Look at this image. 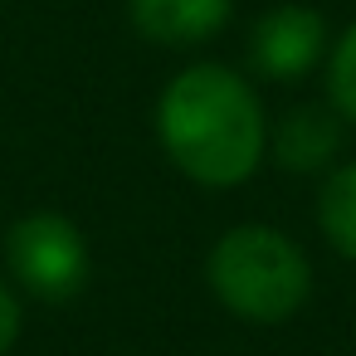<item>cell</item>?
Instances as JSON below:
<instances>
[{
    "instance_id": "cell-1",
    "label": "cell",
    "mask_w": 356,
    "mask_h": 356,
    "mask_svg": "<svg viewBox=\"0 0 356 356\" xmlns=\"http://www.w3.org/2000/svg\"><path fill=\"white\" fill-rule=\"evenodd\" d=\"M166 156L200 186H239L264 156V113L249 83L220 64L176 74L156 103Z\"/></svg>"
},
{
    "instance_id": "cell-2",
    "label": "cell",
    "mask_w": 356,
    "mask_h": 356,
    "mask_svg": "<svg viewBox=\"0 0 356 356\" xmlns=\"http://www.w3.org/2000/svg\"><path fill=\"white\" fill-rule=\"evenodd\" d=\"M210 288L215 298L249 317V322H283L307 302L312 288V268L302 259V249L268 229V225H239L229 229L215 249H210Z\"/></svg>"
},
{
    "instance_id": "cell-3",
    "label": "cell",
    "mask_w": 356,
    "mask_h": 356,
    "mask_svg": "<svg viewBox=\"0 0 356 356\" xmlns=\"http://www.w3.org/2000/svg\"><path fill=\"white\" fill-rule=\"evenodd\" d=\"M6 264L15 273V283L44 302H64L88 283V244H83L79 225L54 210H35L10 225Z\"/></svg>"
},
{
    "instance_id": "cell-4",
    "label": "cell",
    "mask_w": 356,
    "mask_h": 356,
    "mask_svg": "<svg viewBox=\"0 0 356 356\" xmlns=\"http://www.w3.org/2000/svg\"><path fill=\"white\" fill-rule=\"evenodd\" d=\"M322 44H327V25H322L317 10H307V6H278V10H268L254 25L249 54H254V64H259L264 79H302L322 59Z\"/></svg>"
},
{
    "instance_id": "cell-5",
    "label": "cell",
    "mask_w": 356,
    "mask_h": 356,
    "mask_svg": "<svg viewBox=\"0 0 356 356\" xmlns=\"http://www.w3.org/2000/svg\"><path fill=\"white\" fill-rule=\"evenodd\" d=\"M229 20V0H132V25L152 44H200Z\"/></svg>"
},
{
    "instance_id": "cell-6",
    "label": "cell",
    "mask_w": 356,
    "mask_h": 356,
    "mask_svg": "<svg viewBox=\"0 0 356 356\" xmlns=\"http://www.w3.org/2000/svg\"><path fill=\"white\" fill-rule=\"evenodd\" d=\"M337 147H341V122L327 108H293L273 132V156L288 171H317L337 156Z\"/></svg>"
},
{
    "instance_id": "cell-7",
    "label": "cell",
    "mask_w": 356,
    "mask_h": 356,
    "mask_svg": "<svg viewBox=\"0 0 356 356\" xmlns=\"http://www.w3.org/2000/svg\"><path fill=\"white\" fill-rule=\"evenodd\" d=\"M317 220H322V234L332 239V249L356 264V161L327 176V186L317 195Z\"/></svg>"
},
{
    "instance_id": "cell-8",
    "label": "cell",
    "mask_w": 356,
    "mask_h": 356,
    "mask_svg": "<svg viewBox=\"0 0 356 356\" xmlns=\"http://www.w3.org/2000/svg\"><path fill=\"white\" fill-rule=\"evenodd\" d=\"M327 83H332V108L356 122V25H351V30L341 35V44L332 49Z\"/></svg>"
},
{
    "instance_id": "cell-9",
    "label": "cell",
    "mask_w": 356,
    "mask_h": 356,
    "mask_svg": "<svg viewBox=\"0 0 356 356\" xmlns=\"http://www.w3.org/2000/svg\"><path fill=\"white\" fill-rule=\"evenodd\" d=\"M20 337V302H15V293L0 283V356L10 351V341Z\"/></svg>"
}]
</instances>
